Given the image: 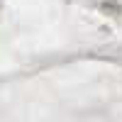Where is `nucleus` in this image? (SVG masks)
Returning a JSON list of instances; mask_svg holds the SVG:
<instances>
[]
</instances>
